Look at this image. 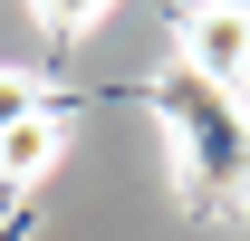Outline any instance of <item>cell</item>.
<instances>
[{
    "label": "cell",
    "mask_w": 250,
    "mask_h": 241,
    "mask_svg": "<svg viewBox=\"0 0 250 241\" xmlns=\"http://www.w3.org/2000/svg\"><path fill=\"white\" fill-rule=\"evenodd\" d=\"M173 116H183V135H192V174H202V183H221V193L250 183V116L221 87L183 77V87H173Z\"/></svg>",
    "instance_id": "6da1fadb"
},
{
    "label": "cell",
    "mask_w": 250,
    "mask_h": 241,
    "mask_svg": "<svg viewBox=\"0 0 250 241\" xmlns=\"http://www.w3.org/2000/svg\"><path fill=\"white\" fill-rule=\"evenodd\" d=\"M183 68L192 77H202V87H241L250 77V10H221V0H202V10H192L183 20Z\"/></svg>",
    "instance_id": "7a4b0ae2"
},
{
    "label": "cell",
    "mask_w": 250,
    "mask_h": 241,
    "mask_svg": "<svg viewBox=\"0 0 250 241\" xmlns=\"http://www.w3.org/2000/svg\"><path fill=\"white\" fill-rule=\"evenodd\" d=\"M58 154H67V125L48 116V106H39V116H20L10 135H0V193H10V183H39Z\"/></svg>",
    "instance_id": "3957f363"
},
{
    "label": "cell",
    "mask_w": 250,
    "mask_h": 241,
    "mask_svg": "<svg viewBox=\"0 0 250 241\" xmlns=\"http://www.w3.org/2000/svg\"><path fill=\"white\" fill-rule=\"evenodd\" d=\"M20 116H39V87L20 77V68H0V135H10Z\"/></svg>",
    "instance_id": "277c9868"
},
{
    "label": "cell",
    "mask_w": 250,
    "mask_h": 241,
    "mask_svg": "<svg viewBox=\"0 0 250 241\" xmlns=\"http://www.w3.org/2000/svg\"><path fill=\"white\" fill-rule=\"evenodd\" d=\"M39 20H48V29H96L106 0H39Z\"/></svg>",
    "instance_id": "5b68a950"
}]
</instances>
